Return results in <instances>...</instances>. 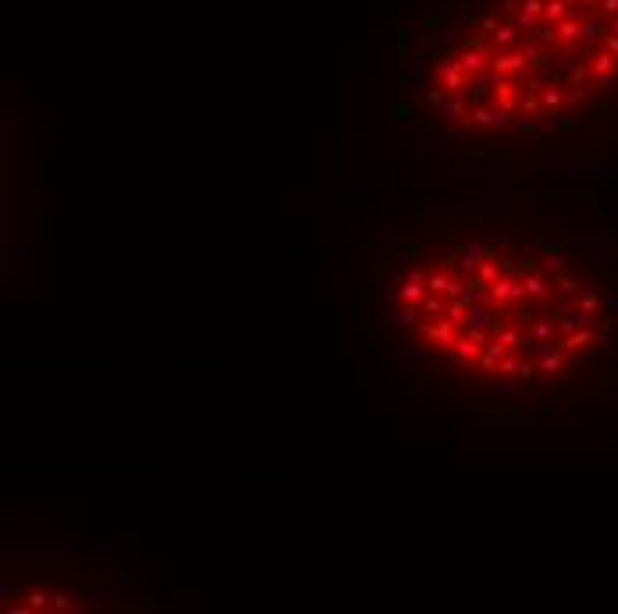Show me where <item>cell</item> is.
I'll use <instances>...</instances> for the list:
<instances>
[{
  "label": "cell",
  "mask_w": 618,
  "mask_h": 614,
  "mask_svg": "<svg viewBox=\"0 0 618 614\" xmlns=\"http://www.w3.org/2000/svg\"><path fill=\"white\" fill-rule=\"evenodd\" d=\"M455 327H459V323H455V320H451V316H441V320H430V323H423V338H426L430 344H441V348H451V344H455V338H459V334H455Z\"/></svg>",
  "instance_id": "cell-1"
},
{
  "label": "cell",
  "mask_w": 618,
  "mask_h": 614,
  "mask_svg": "<svg viewBox=\"0 0 618 614\" xmlns=\"http://www.w3.org/2000/svg\"><path fill=\"white\" fill-rule=\"evenodd\" d=\"M498 366H501V355H494V352H480V373H487V377H498Z\"/></svg>",
  "instance_id": "cell-9"
},
{
  "label": "cell",
  "mask_w": 618,
  "mask_h": 614,
  "mask_svg": "<svg viewBox=\"0 0 618 614\" xmlns=\"http://www.w3.org/2000/svg\"><path fill=\"white\" fill-rule=\"evenodd\" d=\"M519 362H523V359H519V355H512V352H508V355H501L498 377H515V373H519Z\"/></svg>",
  "instance_id": "cell-11"
},
{
  "label": "cell",
  "mask_w": 618,
  "mask_h": 614,
  "mask_svg": "<svg viewBox=\"0 0 618 614\" xmlns=\"http://www.w3.org/2000/svg\"><path fill=\"white\" fill-rule=\"evenodd\" d=\"M544 270H547V267H544ZM544 270H537V274H526V277H523V284H526V295H529V298H537V302L551 298V284H547Z\"/></svg>",
  "instance_id": "cell-4"
},
{
  "label": "cell",
  "mask_w": 618,
  "mask_h": 614,
  "mask_svg": "<svg viewBox=\"0 0 618 614\" xmlns=\"http://www.w3.org/2000/svg\"><path fill=\"white\" fill-rule=\"evenodd\" d=\"M426 295H430V288H426V277H423L420 270H412V274L402 281V288H398V298H402L405 305H423Z\"/></svg>",
  "instance_id": "cell-2"
},
{
  "label": "cell",
  "mask_w": 618,
  "mask_h": 614,
  "mask_svg": "<svg viewBox=\"0 0 618 614\" xmlns=\"http://www.w3.org/2000/svg\"><path fill=\"white\" fill-rule=\"evenodd\" d=\"M459 256H462V270L469 274V270H477L483 263V245H462Z\"/></svg>",
  "instance_id": "cell-6"
},
{
  "label": "cell",
  "mask_w": 618,
  "mask_h": 614,
  "mask_svg": "<svg viewBox=\"0 0 618 614\" xmlns=\"http://www.w3.org/2000/svg\"><path fill=\"white\" fill-rule=\"evenodd\" d=\"M395 117H398V121H409V117H412V104H409L405 96L395 99Z\"/></svg>",
  "instance_id": "cell-13"
},
{
  "label": "cell",
  "mask_w": 618,
  "mask_h": 614,
  "mask_svg": "<svg viewBox=\"0 0 618 614\" xmlns=\"http://www.w3.org/2000/svg\"><path fill=\"white\" fill-rule=\"evenodd\" d=\"M420 316H423L420 305H405L402 316H398V323H402V327H412V323H420Z\"/></svg>",
  "instance_id": "cell-12"
},
{
  "label": "cell",
  "mask_w": 618,
  "mask_h": 614,
  "mask_svg": "<svg viewBox=\"0 0 618 614\" xmlns=\"http://www.w3.org/2000/svg\"><path fill=\"white\" fill-rule=\"evenodd\" d=\"M508 316L519 323V327H533V323L540 320V313H537V298L526 295V298H519V302H512V313H508Z\"/></svg>",
  "instance_id": "cell-3"
},
{
  "label": "cell",
  "mask_w": 618,
  "mask_h": 614,
  "mask_svg": "<svg viewBox=\"0 0 618 614\" xmlns=\"http://www.w3.org/2000/svg\"><path fill=\"white\" fill-rule=\"evenodd\" d=\"M477 274L483 277V284H487V288H490V284H494V281H498V277H501V267H498V259H483V263H480V267H477Z\"/></svg>",
  "instance_id": "cell-8"
},
{
  "label": "cell",
  "mask_w": 618,
  "mask_h": 614,
  "mask_svg": "<svg viewBox=\"0 0 618 614\" xmlns=\"http://www.w3.org/2000/svg\"><path fill=\"white\" fill-rule=\"evenodd\" d=\"M423 316H430V320H441V316H448V295H434L430 292L426 298H423Z\"/></svg>",
  "instance_id": "cell-5"
},
{
  "label": "cell",
  "mask_w": 618,
  "mask_h": 614,
  "mask_svg": "<svg viewBox=\"0 0 618 614\" xmlns=\"http://www.w3.org/2000/svg\"><path fill=\"white\" fill-rule=\"evenodd\" d=\"M451 281H455V277H448L444 270H437V274H426V288L434 292V295H448Z\"/></svg>",
  "instance_id": "cell-7"
},
{
  "label": "cell",
  "mask_w": 618,
  "mask_h": 614,
  "mask_svg": "<svg viewBox=\"0 0 618 614\" xmlns=\"http://www.w3.org/2000/svg\"><path fill=\"white\" fill-rule=\"evenodd\" d=\"M537 377H540V366H537V362H529V359H523V362H519V373H515V380L533 383Z\"/></svg>",
  "instance_id": "cell-10"
}]
</instances>
